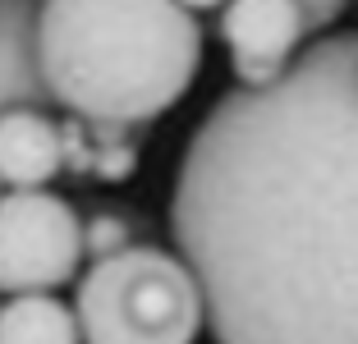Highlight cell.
<instances>
[{
  "label": "cell",
  "instance_id": "6da1fadb",
  "mask_svg": "<svg viewBox=\"0 0 358 344\" xmlns=\"http://www.w3.org/2000/svg\"><path fill=\"white\" fill-rule=\"evenodd\" d=\"M170 234L216 344H358V32L216 96L179 157Z\"/></svg>",
  "mask_w": 358,
  "mask_h": 344
},
{
  "label": "cell",
  "instance_id": "7a4b0ae2",
  "mask_svg": "<svg viewBox=\"0 0 358 344\" xmlns=\"http://www.w3.org/2000/svg\"><path fill=\"white\" fill-rule=\"evenodd\" d=\"M37 60L60 110L134 129L193 87L202 23L175 0H42Z\"/></svg>",
  "mask_w": 358,
  "mask_h": 344
},
{
  "label": "cell",
  "instance_id": "3957f363",
  "mask_svg": "<svg viewBox=\"0 0 358 344\" xmlns=\"http://www.w3.org/2000/svg\"><path fill=\"white\" fill-rule=\"evenodd\" d=\"M69 308L83 344H193L207 322L193 271L157 243L92 261Z\"/></svg>",
  "mask_w": 358,
  "mask_h": 344
},
{
  "label": "cell",
  "instance_id": "277c9868",
  "mask_svg": "<svg viewBox=\"0 0 358 344\" xmlns=\"http://www.w3.org/2000/svg\"><path fill=\"white\" fill-rule=\"evenodd\" d=\"M83 266L78 211L51 188L0 193V294H55Z\"/></svg>",
  "mask_w": 358,
  "mask_h": 344
},
{
  "label": "cell",
  "instance_id": "5b68a950",
  "mask_svg": "<svg viewBox=\"0 0 358 344\" xmlns=\"http://www.w3.org/2000/svg\"><path fill=\"white\" fill-rule=\"evenodd\" d=\"M221 37L239 87H271L313 37L303 0H225Z\"/></svg>",
  "mask_w": 358,
  "mask_h": 344
},
{
  "label": "cell",
  "instance_id": "8992f818",
  "mask_svg": "<svg viewBox=\"0 0 358 344\" xmlns=\"http://www.w3.org/2000/svg\"><path fill=\"white\" fill-rule=\"evenodd\" d=\"M42 0H0V115L5 110H55L37 60Z\"/></svg>",
  "mask_w": 358,
  "mask_h": 344
},
{
  "label": "cell",
  "instance_id": "52a82bcc",
  "mask_svg": "<svg viewBox=\"0 0 358 344\" xmlns=\"http://www.w3.org/2000/svg\"><path fill=\"white\" fill-rule=\"evenodd\" d=\"M60 170H64V138L51 110L0 115V184L10 193L46 188Z\"/></svg>",
  "mask_w": 358,
  "mask_h": 344
},
{
  "label": "cell",
  "instance_id": "ba28073f",
  "mask_svg": "<svg viewBox=\"0 0 358 344\" xmlns=\"http://www.w3.org/2000/svg\"><path fill=\"white\" fill-rule=\"evenodd\" d=\"M0 344H83V335L64 299L14 294L0 303Z\"/></svg>",
  "mask_w": 358,
  "mask_h": 344
},
{
  "label": "cell",
  "instance_id": "9c48e42d",
  "mask_svg": "<svg viewBox=\"0 0 358 344\" xmlns=\"http://www.w3.org/2000/svg\"><path fill=\"white\" fill-rule=\"evenodd\" d=\"M78 239H83L87 261H101V257H115V252L134 248V225L120 211H92L87 220H78Z\"/></svg>",
  "mask_w": 358,
  "mask_h": 344
},
{
  "label": "cell",
  "instance_id": "30bf717a",
  "mask_svg": "<svg viewBox=\"0 0 358 344\" xmlns=\"http://www.w3.org/2000/svg\"><path fill=\"white\" fill-rule=\"evenodd\" d=\"M303 10H308V28L322 32V28H336L340 14L349 10V0H303Z\"/></svg>",
  "mask_w": 358,
  "mask_h": 344
},
{
  "label": "cell",
  "instance_id": "8fae6325",
  "mask_svg": "<svg viewBox=\"0 0 358 344\" xmlns=\"http://www.w3.org/2000/svg\"><path fill=\"white\" fill-rule=\"evenodd\" d=\"M175 5H179V10H189L193 19H198V14H207V10H221L225 0H175Z\"/></svg>",
  "mask_w": 358,
  "mask_h": 344
}]
</instances>
